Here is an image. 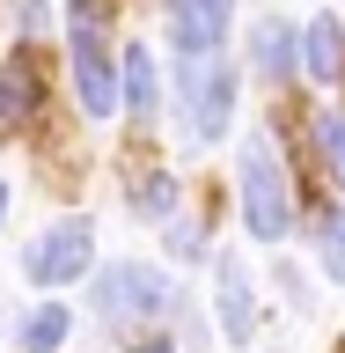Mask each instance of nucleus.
Returning <instances> with one entry per match:
<instances>
[{
    "instance_id": "ddd939ff",
    "label": "nucleus",
    "mask_w": 345,
    "mask_h": 353,
    "mask_svg": "<svg viewBox=\"0 0 345 353\" xmlns=\"http://www.w3.org/2000/svg\"><path fill=\"white\" fill-rule=\"evenodd\" d=\"M316 148L331 162V184H345V118H316Z\"/></svg>"
},
{
    "instance_id": "7ed1b4c3",
    "label": "nucleus",
    "mask_w": 345,
    "mask_h": 353,
    "mask_svg": "<svg viewBox=\"0 0 345 353\" xmlns=\"http://www.w3.org/2000/svg\"><path fill=\"white\" fill-rule=\"evenodd\" d=\"M66 44H74V88H81L88 118H110L118 110V74H110V52H103V30H96V8H74L66 22Z\"/></svg>"
},
{
    "instance_id": "dca6fc26",
    "label": "nucleus",
    "mask_w": 345,
    "mask_h": 353,
    "mask_svg": "<svg viewBox=\"0 0 345 353\" xmlns=\"http://www.w3.org/2000/svg\"><path fill=\"white\" fill-rule=\"evenodd\" d=\"M0 214H8V184H0Z\"/></svg>"
},
{
    "instance_id": "f257e3e1",
    "label": "nucleus",
    "mask_w": 345,
    "mask_h": 353,
    "mask_svg": "<svg viewBox=\"0 0 345 353\" xmlns=\"http://www.w3.org/2000/svg\"><path fill=\"white\" fill-rule=\"evenodd\" d=\"M242 221L258 243H280L294 228V199H286V170H280V148L250 132L242 140Z\"/></svg>"
},
{
    "instance_id": "39448f33",
    "label": "nucleus",
    "mask_w": 345,
    "mask_h": 353,
    "mask_svg": "<svg viewBox=\"0 0 345 353\" xmlns=\"http://www.w3.org/2000/svg\"><path fill=\"white\" fill-rule=\"evenodd\" d=\"M74 272H88V221L44 228L37 250H30V280H37V287H59V280H74Z\"/></svg>"
},
{
    "instance_id": "9b49d317",
    "label": "nucleus",
    "mask_w": 345,
    "mask_h": 353,
    "mask_svg": "<svg viewBox=\"0 0 345 353\" xmlns=\"http://www.w3.org/2000/svg\"><path fill=\"white\" fill-rule=\"evenodd\" d=\"M258 66L272 74V81L294 74V30H286V22H258Z\"/></svg>"
},
{
    "instance_id": "20e7f679",
    "label": "nucleus",
    "mask_w": 345,
    "mask_h": 353,
    "mask_svg": "<svg viewBox=\"0 0 345 353\" xmlns=\"http://www.w3.org/2000/svg\"><path fill=\"white\" fill-rule=\"evenodd\" d=\"M169 302V280L154 272V265H110L103 280H96V309H103L110 324H140V316H162Z\"/></svg>"
},
{
    "instance_id": "f03ea898",
    "label": "nucleus",
    "mask_w": 345,
    "mask_h": 353,
    "mask_svg": "<svg viewBox=\"0 0 345 353\" xmlns=\"http://www.w3.org/2000/svg\"><path fill=\"white\" fill-rule=\"evenodd\" d=\"M176 96H184V118H191V140H220L228 118H236V66L198 52V59L176 66Z\"/></svg>"
},
{
    "instance_id": "2eb2a0df",
    "label": "nucleus",
    "mask_w": 345,
    "mask_h": 353,
    "mask_svg": "<svg viewBox=\"0 0 345 353\" xmlns=\"http://www.w3.org/2000/svg\"><path fill=\"white\" fill-rule=\"evenodd\" d=\"M132 353H176V346H169V339H140Z\"/></svg>"
},
{
    "instance_id": "f8f14e48",
    "label": "nucleus",
    "mask_w": 345,
    "mask_h": 353,
    "mask_svg": "<svg viewBox=\"0 0 345 353\" xmlns=\"http://www.w3.org/2000/svg\"><path fill=\"white\" fill-rule=\"evenodd\" d=\"M22 339H30V353H59L66 346V309H37Z\"/></svg>"
},
{
    "instance_id": "0eeeda50",
    "label": "nucleus",
    "mask_w": 345,
    "mask_h": 353,
    "mask_svg": "<svg viewBox=\"0 0 345 353\" xmlns=\"http://www.w3.org/2000/svg\"><path fill=\"white\" fill-rule=\"evenodd\" d=\"M37 103H44L37 66H30V59H8V66H0V132H22L30 118H37Z\"/></svg>"
},
{
    "instance_id": "9d476101",
    "label": "nucleus",
    "mask_w": 345,
    "mask_h": 353,
    "mask_svg": "<svg viewBox=\"0 0 345 353\" xmlns=\"http://www.w3.org/2000/svg\"><path fill=\"white\" fill-rule=\"evenodd\" d=\"M125 110L132 118H154V110H162V81H154L147 52H125Z\"/></svg>"
},
{
    "instance_id": "6e6552de",
    "label": "nucleus",
    "mask_w": 345,
    "mask_h": 353,
    "mask_svg": "<svg viewBox=\"0 0 345 353\" xmlns=\"http://www.w3.org/2000/svg\"><path fill=\"white\" fill-rule=\"evenodd\" d=\"M302 66H309V81H338L345 74V30L331 15L302 30Z\"/></svg>"
},
{
    "instance_id": "4468645a",
    "label": "nucleus",
    "mask_w": 345,
    "mask_h": 353,
    "mask_svg": "<svg viewBox=\"0 0 345 353\" xmlns=\"http://www.w3.org/2000/svg\"><path fill=\"white\" fill-rule=\"evenodd\" d=\"M324 250H331V272L345 280V221H331V236H324Z\"/></svg>"
},
{
    "instance_id": "423d86ee",
    "label": "nucleus",
    "mask_w": 345,
    "mask_h": 353,
    "mask_svg": "<svg viewBox=\"0 0 345 353\" xmlns=\"http://www.w3.org/2000/svg\"><path fill=\"white\" fill-rule=\"evenodd\" d=\"M220 30H228V0H169V44H176V59L213 52Z\"/></svg>"
},
{
    "instance_id": "1a4fd4ad",
    "label": "nucleus",
    "mask_w": 345,
    "mask_h": 353,
    "mask_svg": "<svg viewBox=\"0 0 345 353\" xmlns=\"http://www.w3.org/2000/svg\"><path fill=\"white\" fill-rule=\"evenodd\" d=\"M220 324L228 339H250V272L236 258H220Z\"/></svg>"
}]
</instances>
